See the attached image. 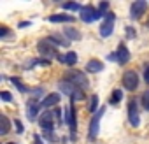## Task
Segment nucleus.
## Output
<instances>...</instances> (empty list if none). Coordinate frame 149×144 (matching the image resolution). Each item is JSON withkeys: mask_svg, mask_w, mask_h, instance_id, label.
<instances>
[{"mask_svg": "<svg viewBox=\"0 0 149 144\" xmlns=\"http://www.w3.org/2000/svg\"><path fill=\"white\" fill-rule=\"evenodd\" d=\"M0 97H2L4 102H11V99H13V95L9 92H2V93H0Z\"/></svg>", "mask_w": 149, "mask_h": 144, "instance_id": "b1692460", "label": "nucleus"}, {"mask_svg": "<svg viewBox=\"0 0 149 144\" xmlns=\"http://www.w3.org/2000/svg\"><path fill=\"white\" fill-rule=\"evenodd\" d=\"M60 90H61L63 93H67V95H68L70 99H74V100H84V92H83L81 88H77L76 85L65 81V79L60 83Z\"/></svg>", "mask_w": 149, "mask_h": 144, "instance_id": "f03ea898", "label": "nucleus"}, {"mask_svg": "<svg viewBox=\"0 0 149 144\" xmlns=\"http://www.w3.org/2000/svg\"><path fill=\"white\" fill-rule=\"evenodd\" d=\"M49 21L51 23H72L74 18L70 14H51L49 16Z\"/></svg>", "mask_w": 149, "mask_h": 144, "instance_id": "4468645a", "label": "nucleus"}, {"mask_svg": "<svg viewBox=\"0 0 149 144\" xmlns=\"http://www.w3.org/2000/svg\"><path fill=\"white\" fill-rule=\"evenodd\" d=\"M67 123H68V127H70L72 132H76L77 123H76V111H74L72 104H68V107H67Z\"/></svg>", "mask_w": 149, "mask_h": 144, "instance_id": "9b49d317", "label": "nucleus"}, {"mask_svg": "<svg viewBox=\"0 0 149 144\" xmlns=\"http://www.w3.org/2000/svg\"><path fill=\"white\" fill-rule=\"evenodd\" d=\"M97 106H98V97L93 95L91 100H90V111H91V113H97Z\"/></svg>", "mask_w": 149, "mask_h": 144, "instance_id": "5701e85b", "label": "nucleus"}, {"mask_svg": "<svg viewBox=\"0 0 149 144\" xmlns=\"http://www.w3.org/2000/svg\"><path fill=\"white\" fill-rule=\"evenodd\" d=\"M147 27H149V23H147Z\"/></svg>", "mask_w": 149, "mask_h": 144, "instance_id": "c756f323", "label": "nucleus"}, {"mask_svg": "<svg viewBox=\"0 0 149 144\" xmlns=\"http://www.w3.org/2000/svg\"><path fill=\"white\" fill-rule=\"evenodd\" d=\"M65 81L76 85V86L81 88V90H86L88 85H90V83H88V78L84 76V72H81V70H70V72H67Z\"/></svg>", "mask_w": 149, "mask_h": 144, "instance_id": "f257e3e1", "label": "nucleus"}, {"mask_svg": "<svg viewBox=\"0 0 149 144\" xmlns=\"http://www.w3.org/2000/svg\"><path fill=\"white\" fill-rule=\"evenodd\" d=\"M7 144H16V142H7Z\"/></svg>", "mask_w": 149, "mask_h": 144, "instance_id": "c85d7f7f", "label": "nucleus"}, {"mask_svg": "<svg viewBox=\"0 0 149 144\" xmlns=\"http://www.w3.org/2000/svg\"><path fill=\"white\" fill-rule=\"evenodd\" d=\"M9 128H11V121L7 120L6 114H2V128H0V135H6L9 132Z\"/></svg>", "mask_w": 149, "mask_h": 144, "instance_id": "aec40b11", "label": "nucleus"}, {"mask_svg": "<svg viewBox=\"0 0 149 144\" xmlns=\"http://www.w3.org/2000/svg\"><path fill=\"white\" fill-rule=\"evenodd\" d=\"M104 116V109H98V113L93 114L91 123H90V139H95L98 135V128H100V120Z\"/></svg>", "mask_w": 149, "mask_h": 144, "instance_id": "1a4fd4ad", "label": "nucleus"}, {"mask_svg": "<svg viewBox=\"0 0 149 144\" xmlns=\"http://www.w3.org/2000/svg\"><path fill=\"white\" fill-rule=\"evenodd\" d=\"M60 102V95L58 93H49L42 102H40V107H44V109H47V107H53V106H56Z\"/></svg>", "mask_w": 149, "mask_h": 144, "instance_id": "ddd939ff", "label": "nucleus"}, {"mask_svg": "<svg viewBox=\"0 0 149 144\" xmlns=\"http://www.w3.org/2000/svg\"><path fill=\"white\" fill-rule=\"evenodd\" d=\"M26 107H28V113H26L28 120H35V116H37V111H39V107H40V106H37V102H35V100H30Z\"/></svg>", "mask_w": 149, "mask_h": 144, "instance_id": "f3484780", "label": "nucleus"}, {"mask_svg": "<svg viewBox=\"0 0 149 144\" xmlns=\"http://www.w3.org/2000/svg\"><path fill=\"white\" fill-rule=\"evenodd\" d=\"M121 99H123V92H121V90H114V92L111 93L109 104H111V106H116V104H119V102H121Z\"/></svg>", "mask_w": 149, "mask_h": 144, "instance_id": "6ab92c4d", "label": "nucleus"}, {"mask_svg": "<svg viewBox=\"0 0 149 144\" xmlns=\"http://www.w3.org/2000/svg\"><path fill=\"white\" fill-rule=\"evenodd\" d=\"M144 81H146V83H149V65L144 69Z\"/></svg>", "mask_w": 149, "mask_h": 144, "instance_id": "a878e982", "label": "nucleus"}, {"mask_svg": "<svg viewBox=\"0 0 149 144\" xmlns=\"http://www.w3.org/2000/svg\"><path fill=\"white\" fill-rule=\"evenodd\" d=\"M128 120L132 123V127H139L140 125V116H139V106H137V100L132 99L128 102Z\"/></svg>", "mask_w": 149, "mask_h": 144, "instance_id": "0eeeda50", "label": "nucleus"}, {"mask_svg": "<svg viewBox=\"0 0 149 144\" xmlns=\"http://www.w3.org/2000/svg\"><path fill=\"white\" fill-rule=\"evenodd\" d=\"M146 9H147V2H144V0H137V2H133L130 6V16L133 20H139L146 13Z\"/></svg>", "mask_w": 149, "mask_h": 144, "instance_id": "9d476101", "label": "nucleus"}, {"mask_svg": "<svg viewBox=\"0 0 149 144\" xmlns=\"http://www.w3.org/2000/svg\"><path fill=\"white\" fill-rule=\"evenodd\" d=\"M114 21H116V16H114V13H111V11H109V13L105 14L104 21L100 23V35H102V37H109V35H112Z\"/></svg>", "mask_w": 149, "mask_h": 144, "instance_id": "39448f33", "label": "nucleus"}, {"mask_svg": "<svg viewBox=\"0 0 149 144\" xmlns=\"http://www.w3.org/2000/svg\"><path fill=\"white\" fill-rule=\"evenodd\" d=\"M63 9L65 11H81L83 7L77 2H67V4H63Z\"/></svg>", "mask_w": 149, "mask_h": 144, "instance_id": "412c9836", "label": "nucleus"}, {"mask_svg": "<svg viewBox=\"0 0 149 144\" xmlns=\"http://www.w3.org/2000/svg\"><path fill=\"white\" fill-rule=\"evenodd\" d=\"M65 37L72 42V41H79L81 39V32H77L76 28H65Z\"/></svg>", "mask_w": 149, "mask_h": 144, "instance_id": "a211bd4d", "label": "nucleus"}, {"mask_svg": "<svg viewBox=\"0 0 149 144\" xmlns=\"http://www.w3.org/2000/svg\"><path fill=\"white\" fill-rule=\"evenodd\" d=\"M40 127H42V130L44 132H53V128H54V111H46V113H42V116H40Z\"/></svg>", "mask_w": 149, "mask_h": 144, "instance_id": "6e6552de", "label": "nucleus"}, {"mask_svg": "<svg viewBox=\"0 0 149 144\" xmlns=\"http://www.w3.org/2000/svg\"><path fill=\"white\" fill-rule=\"evenodd\" d=\"M16 128H18V132H23V127H21L19 121H16Z\"/></svg>", "mask_w": 149, "mask_h": 144, "instance_id": "bb28decb", "label": "nucleus"}, {"mask_svg": "<svg viewBox=\"0 0 149 144\" xmlns=\"http://www.w3.org/2000/svg\"><path fill=\"white\" fill-rule=\"evenodd\" d=\"M86 70L88 72H100V70H104V63L98 60H90L86 63Z\"/></svg>", "mask_w": 149, "mask_h": 144, "instance_id": "dca6fc26", "label": "nucleus"}, {"mask_svg": "<svg viewBox=\"0 0 149 144\" xmlns=\"http://www.w3.org/2000/svg\"><path fill=\"white\" fill-rule=\"evenodd\" d=\"M65 65H76V62H77V53H74V51H68V53H65V55H61V58H60Z\"/></svg>", "mask_w": 149, "mask_h": 144, "instance_id": "2eb2a0df", "label": "nucleus"}, {"mask_svg": "<svg viewBox=\"0 0 149 144\" xmlns=\"http://www.w3.org/2000/svg\"><path fill=\"white\" fill-rule=\"evenodd\" d=\"M116 56H118V62H119V63H126V62L130 60V51H128V48H126L125 44H119V48H118V51H116Z\"/></svg>", "mask_w": 149, "mask_h": 144, "instance_id": "f8f14e48", "label": "nucleus"}, {"mask_svg": "<svg viewBox=\"0 0 149 144\" xmlns=\"http://www.w3.org/2000/svg\"><path fill=\"white\" fill-rule=\"evenodd\" d=\"M33 139H35V144H42V141H40V137H39V135H35Z\"/></svg>", "mask_w": 149, "mask_h": 144, "instance_id": "cd10ccee", "label": "nucleus"}, {"mask_svg": "<svg viewBox=\"0 0 149 144\" xmlns=\"http://www.w3.org/2000/svg\"><path fill=\"white\" fill-rule=\"evenodd\" d=\"M37 49H39V53H40L42 56H46V58H61V55H58V49L54 48V44L49 42V41H39Z\"/></svg>", "mask_w": 149, "mask_h": 144, "instance_id": "7ed1b4c3", "label": "nucleus"}, {"mask_svg": "<svg viewBox=\"0 0 149 144\" xmlns=\"http://www.w3.org/2000/svg\"><path fill=\"white\" fill-rule=\"evenodd\" d=\"M13 83H14V85L18 86V90H19V92H26V88L23 86V83H21L19 79H14V78H13Z\"/></svg>", "mask_w": 149, "mask_h": 144, "instance_id": "393cba45", "label": "nucleus"}, {"mask_svg": "<svg viewBox=\"0 0 149 144\" xmlns=\"http://www.w3.org/2000/svg\"><path fill=\"white\" fill-rule=\"evenodd\" d=\"M140 102H142V107H144L146 111H149V90H146V92L142 93V99H140Z\"/></svg>", "mask_w": 149, "mask_h": 144, "instance_id": "4be33fe9", "label": "nucleus"}, {"mask_svg": "<svg viewBox=\"0 0 149 144\" xmlns=\"http://www.w3.org/2000/svg\"><path fill=\"white\" fill-rule=\"evenodd\" d=\"M104 14L97 9V7H93V6H84L83 9H81V20L84 21V23H93V21H97L98 18H102Z\"/></svg>", "mask_w": 149, "mask_h": 144, "instance_id": "20e7f679", "label": "nucleus"}, {"mask_svg": "<svg viewBox=\"0 0 149 144\" xmlns=\"http://www.w3.org/2000/svg\"><path fill=\"white\" fill-rule=\"evenodd\" d=\"M123 86L128 92L137 90V86H139V76H137L135 70H126L125 74H123Z\"/></svg>", "mask_w": 149, "mask_h": 144, "instance_id": "423d86ee", "label": "nucleus"}]
</instances>
